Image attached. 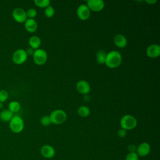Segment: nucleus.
Segmentation results:
<instances>
[{"label":"nucleus","instance_id":"obj_1","mask_svg":"<svg viewBox=\"0 0 160 160\" xmlns=\"http://www.w3.org/2000/svg\"><path fill=\"white\" fill-rule=\"evenodd\" d=\"M122 62V56L117 51H111L107 53L105 64L109 68H116L120 66Z\"/></svg>","mask_w":160,"mask_h":160},{"label":"nucleus","instance_id":"obj_2","mask_svg":"<svg viewBox=\"0 0 160 160\" xmlns=\"http://www.w3.org/2000/svg\"><path fill=\"white\" fill-rule=\"evenodd\" d=\"M11 131L14 133H19L22 131L24 127V122L22 118L18 115H14L9 122Z\"/></svg>","mask_w":160,"mask_h":160},{"label":"nucleus","instance_id":"obj_3","mask_svg":"<svg viewBox=\"0 0 160 160\" xmlns=\"http://www.w3.org/2000/svg\"><path fill=\"white\" fill-rule=\"evenodd\" d=\"M120 126L122 129L127 131L135 128L137 126V120L132 115L126 114L123 116L120 120Z\"/></svg>","mask_w":160,"mask_h":160},{"label":"nucleus","instance_id":"obj_4","mask_svg":"<svg viewBox=\"0 0 160 160\" xmlns=\"http://www.w3.org/2000/svg\"><path fill=\"white\" fill-rule=\"evenodd\" d=\"M51 124L56 125L61 124L64 123L67 119V114L62 109L54 110L49 116Z\"/></svg>","mask_w":160,"mask_h":160},{"label":"nucleus","instance_id":"obj_5","mask_svg":"<svg viewBox=\"0 0 160 160\" xmlns=\"http://www.w3.org/2000/svg\"><path fill=\"white\" fill-rule=\"evenodd\" d=\"M32 58L35 64L39 66H41L46 62L48 60V54L45 50L39 48L34 51Z\"/></svg>","mask_w":160,"mask_h":160},{"label":"nucleus","instance_id":"obj_6","mask_svg":"<svg viewBox=\"0 0 160 160\" xmlns=\"http://www.w3.org/2000/svg\"><path fill=\"white\" fill-rule=\"evenodd\" d=\"M28 59V55L26 52V51L23 49H18L16 50L12 57V61L14 64L20 65L23 64Z\"/></svg>","mask_w":160,"mask_h":160},{"label":"nucleus","instance_id":"obj_7","mask_svg":"<svg viewBox=\"0 0 160 160\" xmlns=\"http://www.w3.org/2000/svg\"><path fill=\"white\" fill-rule=\"evenodd\" d=\"M12 16L13 19L18 23H23L28 19L26 16V12L25 10L21 8H15L12 12Z\"/></svg>","mask_w":160,"mask_h":160},{"label":"nucleus","instance_id":"obj_8","mask_svg":"<svg viewBox=\"0 0 160 160\" xmlns=\"http://www.w3.org/2000/svg\"><path fill=\"white\" fill-rule=\"evenodd\" d=\"M77 16L80 20L86 21L91 15V11L86 4H81L77 9Z\"/></svg>","mask_w":160,"mask_h":160},{"label":"nucleus","instance_id":"obj_9","mask_svg":"<svg viewBox=\"0 0 160 160\" xmlns=\"http://www.w3.org/2000/svg\"><path fill=\"white\" fill-rule=\"evenodd\" d=\"M88 7L90 11L94 12H99L104 8V2L102 0H89L87 1Z\"/></svg>","mask_w":160,"mask_h":160},{"label":"nucleus","instance_id":"obj_10","mask_svg":"<svg viewBox=\"0 0 160 160\" xmlns=\"http://www.w3.org/2000/svg\"><path fill=\"white\" fill-rule=\"evenodd\" d=\"M151 151L150 145L146 142H142L136 148V154L138 156L144 157L149 154Z\"/></svg>","mask_w":160,"mask_h":160},{"label":"nucleus","instance_id":"obj_11","mask_svg":"<svg viewBox=\"0 0 160 160\" xmlns=\"http://www.w3.org/2000/svg\"><path fill=\"white\" fill-rule=\"evenodd\" d=\"M147 56L151 58H158L160 55V46L158 44L149 45L146 49Z\"/></svg>","mask_w":160,"mask_h":160},{"label":"nucleus","instance_id":"obj_12","mask_svg":"<svg viewBox=\"0 0 160 160\" xmlns=\"http://www.w3.org/2000/svg\"><path fill=\"white\" fill-rule=\"evenodd\" d=\"M77 91L82 94H87L91 91V87L88 82L85 80H81L76 84Z\"/></svg>","mask_w":160,"mask_h":160},{"label":"nucleus","instance_id":"obj_13","mask_svg":"<svg viewBox=\"0 0 160 160\" xmlns=\"http://www.w3.org/2000/svg\"><path fill=\"white\" fill-rule=\"evenodd\" d=\"M41 155L47 159L52 158L55 155V150L54 148L50 145L46 144L41 147L40 150Z\"/></svg>","mask_w":160,"mask_h":160},{"label":"nucleus","instance_id":"obj_14","mask_svg":"<svg viewBox=\"0 0 160 160\" xmlns=\"http://www.w3.org/2000/svg\"><path fill=\"white\" fill-rule=\"evenodd\" d=\"M113 41L114 45L118 48H124L128 44L126 38L121 34H116L113 39Z\"/></svg>","mask_w":160,"mask_h":160},{"label":"nucleus","instance_id":"obj_15","mask_svg":"<svg viewBox=\"0 0 160 160\" xmlns=\"http://www.w3.org/2000/svg\"><path fill=\"white\" fill-rule=\"evenodd\" d=\"M38 26V23L34 19H27L24 22V28L28 32L33 33L36 32Z\"/></svg>","mask_w":160,"mask_h":160},{"label":"nucleus","instance_id":"obj_16","mask_svg":"<svg viewBox=\"0 0 160 160\" xmlns=\"http://www.w3.org/2000/svg\"><path fill=\"white\" fill-rule=\"evenodd\" d=\"M28 43L30 48L36 50L39 48V46H41V40L40 38L37 36H32L29 39Z\"/></svg>","mask_w":160,"mask_h":160},{"label":"nucleus","instance_id":"obj_17","mask_svg":"<svg viewBox=\"0 0 160 160\" xmlns=\"http://www.w3.org/2000/svg\"><path fill=\"white\" fill-rule=\"evenodd\" d=\"M14 116V113L9 109H4L0 112V119L3 122H9Z\"/></svg>","mask_w":160,"mask_h":160},{"label":"nucleus","instance_id":"obj_18","mask_svg":"<svg viewBox=\"0 0 160 160\" xmlns=\"http://www.w3.org/2000/svg\"><path fill=\"white\" fill-rule=\"evenodd\" d=\"M107 53L103 50H99L96 52V61L99 64H105V61L106 58Z\"/></svg>","mask_w":160,"mask_h":160},{"label":"nucleus","instance_id":"obj_19","mask_svg":"<svg viewBox=\"0 0 160 160\" xmlns=\"http://www.w3.org/2000/svg\"><path fill=\"white\" fill-rule=\"evenodd\" d=\"M21 104L16 101H12L8 104V109L12 113L18 112L20 110Z\"/></svg>","mask_w":160,"mask_h":160},{"label":"nucleus","instance_id":"obj_20","mask_svg":"<svg viewBox=\"0 0 160 160\" xmlns=\"http://www.w3.org/2000/svg\"><path fill=\"white\" fill-rule=\"evenodd\" d=\"M78 113L82 118L88 117L90 114V109L86 106H81L78 109Z\"/></svg>","mask_w":160,"mask_h":160},{"label":"nucleus","instance_id":"obj_21","mask_svg":"<svg viewBox=\"0 0 160 160\" xmlns=\"http://www.w3.org/2000/svg\"><path fill=\"white\" fill-rule=\"evenodd\" d=\"M34 3L35 5L41 8H46L50 6L51 2L49 0H34Z\"/></svg>","mask_w":160,"mask_h":160},{"label":"nucleus","instance_id":"obj_22","mask_svg":"<svg viewBox=\"0 0 160 160\" xmlns=\"http://www.w3.org/2000/svg\"><path fill=\"white\" fill-rule=\"evenodd\" d=\"M55 14V10L54 9L53 7H52L51 6H49L47 8H45L44 10V15L48 18H51L52 17L54 16Z\"/></svg>","mask_w":160,"mask_h":160},{"label":"nucleus","instance_id":"obj_23","mask_svg":"<svg viewBox=\"0 0 160 160\" xmlns=\"http://www.w3.org/2000/svg\"><path fill=\"white\" fill-rule=\"evenodd\" d=\"M9 98V93L5 89L0 90V102H4Z\"/></svg>","mask_w":160,"mask_h":160},{"label":"nucleus","instance_id":"obj_24","mask_svg":"<svg viewBox=\"0 0 160 160\" xmlns=\"http://www.w3.org/2000/svg\"><path fill=\"white\" fill-rule=\"evenodd\" d=\"M40 122H41V124H42V126H49V125L51 124V122L49 116H47V115L43 116L41 118Z\"/></svg>","mask_w":160,"mask_h":160},{"label":"nucleus","instance_id":"obj_25","mask_svg":"<svg viewBox=\"0 0 160 160\" xmlns=\"http://www.w3.org/2000/svg\"><path fill=\"white\" fill-rule=\"evenodd\" d=\"M26 12L28 19H34L37 16V11L35 9L30 8Z\"/></svg>","mask_w":160,"mask_h":160},{"label":"nucleus","instance_id":"obj_26","mask_svg":"<svg viewBox=\"0 0 160 160\" xmlns=\"http://www.w3.org/2000/svg\"><path fill=\"white\" fill-rule=\"evenodd\" d=\"M138 156L136 152H129L126 156L125 160H138Z\"/></svg>","mask_w":160,"mask_h":160},{"label":"nucleus","instance_id":"obj_27","mask_svg":"<svg viewBox=\"0 0 160 160\" xmlns=\"http://www.w3.org/2000/svg\"><path fill=\"white\" fill-rule=\"evenodd\" d=\"M127 134V131L123 129H120L118 130V136L119 137V138H124Z\"/></svg>","mask_w":160,"mask_h":160},{"label":"nucleus","instance_id":"obj_28","mask_svg":"<svg viewBox=\"0 0 160 160\" xmlns=\"http://www.w3.org/2000/svg\"><path fill=\"white\" fill-rule=\"evenodd\" d=\"M25 51H26V54H27V55L28 56H32L35 50L34 49H32V48L29 47V48H27Z\"/></svg>","mask_w":160,"mask_h":160},{"label":"nucleus","instance_id":"obj_29","mask_svg":"<svg viewBox=\"0 0 160 160\" xmlns=\"http://www.w3.org/2000/svg\"><path fill=\"white\" fill-rule=\"evenodd\" d=\"M128 149L129 152H134L136 150V148L134 145L133 144H130L128 147Z\"/></svg>","mask_w":160,"mask_h":160},{"label":"nucleus","instance_id":"obj_30","mask_svg":"<svg viewBox=\"0 0 160 160\" xmlns=\"http://www.w3.org/2000/svg\"><path fill=\"white\" fill-rule=\"evenodd\" d=\"M145 2H146V3H148V4H150V5H151V4H154L156 3L157 0H151V1H149V0H146V1H145Z\"/></svg>","mask_w":160,"mask_h":160},{"label":"nucleus","instance_id":"obj_31","mask_svg":"<svg viewBox=\"0 0 160 160\" xmlns=\"http://www.w3.org/2000/svg\"><path fill=\"white\" fill-rule=\"evenodd\" d=\"M2 107V103L0 102V109H1Z\"/></svg>","mask_w":160,"mask_h":160}]
</instances>
